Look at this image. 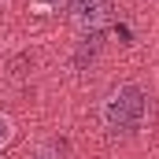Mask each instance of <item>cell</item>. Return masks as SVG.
I'll use <instances>...</instances> for the list:
<instances>
[{"label": "cell", "mask_w": 159, "mask_h": 159, "mask_svg": "<svg viewBox=\"0 0 159 159\" xmlns=\"http://www.w3.org/2000/svg\"><path fill=\"white\" fill-rule=\"evenodd\" d=\"M41 159H52V156H41Z\"/></svg>", "instance_id": "5b68a950"}, {"label": "cell", "mask_w": 159, "mask_h": 159, "mask_svg": "<svg viewBox=\"0 0 159 159\" xmlns=\"http://www.w3.org/2000/svg\"><path fill=\"white\" fill-rule=\"evenodd\" d=\"M63 4H70V0H30V7H34L37 15H52V11H59Z\"/></svg>", "instance_id": "3957f363"}, {"label": "cell", "mask_w": 159, "mask_h": 159, "mask_svg": "<svg viewBox=\"0 0 159 159\" xmlns=\"http://www.w3.org/2000/svg\"><path fill=\"white\" fill-rule=\"evenodd\" d=\"M11 137H15V122L7 119V115H0V148H7Z\"/></svg>", "instance_id": "277c9868"}, {"label": "cell", "mask_w": 159, "mask_h": 159, "mask_svg": "<svg viewBox=\"0 0 159 159\" xmlns=\"http://www.w3.org/2000/svg\"><path fill=\"white\" fill-rule=\"evenodd\" d=\"M111 0H70V22L81 34H100L111 22Z\"/></svg>", "instance_id": "7a4b0ae2"}, {"label": "cell", "mask_w": 159, "mask_h": 159, "mask_svg": "<svg viewBox=\"0 0 159 159\" xmlns=\"http://www.w3.org/2000/svg\"><path fill=\"white\" fill-rule=\"evenodd\" d=\"M100 119H104V126L111 133H122V137L137 133L144 126V119H148V93L141 85H133V81L115 85L107 93L104 107H100Z\"/></svg>", "instance_id": "6da1fadb"}]
</instances>
